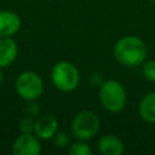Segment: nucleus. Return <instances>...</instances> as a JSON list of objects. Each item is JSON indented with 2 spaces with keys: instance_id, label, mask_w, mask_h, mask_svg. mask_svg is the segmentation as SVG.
Masks as SVG:
<instances>
[{
  "instance_id": "obj_1",
  "label": "nucleus",
  "mask_w": 155,
  "mask_h": 155,
  "mask_svg": "<svg viewBox=\"0 0 155 155\" xmlns=\"http://www.w3.org/2000/svg\"><path fill=\"white\" fill-rule=\"evenodd\" d=\"M147 46L138 36H125L121 38L114 46L115 59L126 67H134L143 63L147 58Z\"/></svg>"
},
{
  "instance_id": "obj_2",
  "label": "nucleus",
  "mask_w": 155,
  "mask_h": 155,
  "mask_svg": "<svg viewBox=\"0 0 155 155\" xmlns=\"http://www.w3.org/2000/svg\"><path fill=\"white\" fill-rule=\"evenodd\" d=\"M51 80L54 87L62 92L74 91L80 82L79 70L69 62H58L51 70Z\"/></svg>"
},
{
  "instance_id": "obj_3",
  "label": "nucleus",
  "mask_w": 155,
  "mask_h": 155,
  "mask_svg": "<svg viewBox=\"0 0 155 155\" xmlns=\"http://www.w3.org/2000/svg\"><path fill=\"white\" fill-rule=\"evenodd\" d=\"M99 99L104 109L111 113H117L126 104V91L116 80H107L99 90Z\"/></svg>"
},
{
  "instance_id": "obj_4",
  "label": "nucleus",
  "mask_w": 155,
  "mask_h": 155,
  "mask_svg": "<svg viewBox=\"0 0 155 155\" xmlns=\"http://www.w3.org/2000/svg\"><path fill=\"white\" fill-rule=\"evenodd\" d=\"M70 128L76 139L87 140L99 131V117L92 111H81L73 119Z\"/></svg>"
},
{
  "instance_id": "obj_5",
  "label": "nucleus",
  "mask_w": 155,
  "mask_h": 155,
  "mask_svg": "<svg viewBox=\"0 0 155 155\" xmlns=\"http://www.w3.org/2000/svg\"><path fill=\"white\" fill-rule=\"evenodd\" d=\"M16 91L24 101H35L44 92V82L34 71H24L16 80Z\"/></svg>"
},
{
  "instance_id": "obj_6",
  "label": "nucleus",
  "mask_w": 155,
  "mask_h": 155,
  "mask_svg": "<svg viewBox=\"0 0 155 155\" xmlns=\"http://www.w3.org/2000/svg\"><path fill=\"white\" fill-rule=\"evenodd\" d=\"M11 151L13 155H39L41 144L33 133H21L13 142Z\"/></svg>"
},
{
  "instance_id": "obj_7",
  "label": "nucleus",
  "mask_w": 155,
  "mask_h": 155,
  "mask_svg": "<svg viewBox=\"0 0 155 155\" xmlns=\"http://www.w3.org/2000/svg\"><path fill=\"white\" fill-rule=\"evenodd\" d=\"M58 128V121L52 114H44L35 120L34 133L39 139H51L56 134Z\"/></svg>"
},
{
  "instance_id": "obj_8",
  "label": "nucleus",
  "mask_w": 155,
  "mask_h": 155,
  "mask_svg": "<svg viewBox=\"0 0 155 155\" xmlns=\"http://www.w3.org/2000/svg\"><path fill=\"white\" fill-rule=\"evenodd\" d=\"M21 18L17 13L1 10L0 11V38H8L16 34L21 28Z\"/></svg>"
},
{
  "instance_id": "obj_9",
  "label": "nucleus",
  "mask_w": 155,
  "mask_h": 155,
  "mask_svg": "<svg viewBox=\"0 0 155 155\" xmlns=\"http://www.w3.org/2000/svg\"><path fill=\"white\" fill-rule=\"evenodd\" d=\"M18 53V47L15 40L8 38H0V68L11 65Z\"/></svg>"
},
{
  "instance_id": "obj_10",
  "label": "nucleus",
  "mask_w": 155,
  "mask_h": 155,
  "mask_svg": "<svg viewBox=\"0 0 155 155\" xmlns=\"http://www.w3.org/2000/svg\"><path fill=\"white\" fill-rule=\"evenodd\" d=\"M98 151L103 155H120L124 151V144L116 136L105 134L98 140Z\"/></svg>"
},
{
  "instance_id": "obj_11",
  "label": "nucleus",
  "mask_w": 155,
  "mask_h": 155,
  "mask_svg": "<svg viewBox=\"0 0 155 155\" xmlns=\"http://www.w3.org/2000/svg\"><path fill=\"white\" fill-rule=\"evenodd\" d=\"M140 117L150 124H155V92L145 94L139 103Z\"/></svg>"
},
{
  "instance_id": "obj_12",
  "label": "nucleus",
  "mask_w": 155,
  "mask_h": 155,
  "mask_svg": "<svg viewBox=\"0 0 155 155\" xmlns=\"http://www.w3.org/2000/svg\"><path fill=\"white\" fill-rule=\"evenodd\" d=\"M69 153L71 155H90L92 153V150L86 143H84L82 140L79 139V142H75V143L70 144Z\"/></svg>"
},
{
  "instance_id": "obj_13",
  "label": "nucleus",
  "mask_w": 155,
  "mask_h": 155,
  "mask_svg": "<svg viewBox=\"0 0 155 155\" xmlns=\"http://www.w3.org/2000/svg\"><path fill=\"white\" fill-rule=\"evenodd\" d=\"M142 73L148 81L155 82V61H147L143 64Z\"/></svg>"
},
{
  "instance_id": "obj_14",
  "label": "nucleus",
  "mask_w": 155,
  "mask_h": 155,
  "mask_svg": "<svg viewBox=\"0 0 155 155\" xmlns=\"http://www.w3.org/2000/svg\"><path fill=\"white\" fill-rule=\"evenodd\" d=\"M34 126H35V120L30 115L24 116L19 121V131H21V133H33L34 132Z\"/></svg>"
},
{
  "instance_id": "obj_15",
  "label": "nucleus",
  "mask_w": 155,
  "mask_h": 155,
  "mask_svg": "<svg viewBox=\"0 0 155 155\" xmlns=\"http://www.w3.org/2000/svg\"><path fill=\"white\" fill-rule=\"evenodd\" d=\"M69 142H70V134L68 132L62 131L53 136V143L57 148H64L69 144Z\"/></svg>"
},
{
  "instance_id": "obj_16",
  "label": "nucleus",
  "mask_w": 155,
  "mask_h": 155,
  "mask_svg": "<svg viewBox=\"0 0 155 155\" xmlns=\"http://www.w3.org/2000/svg\"><path fill=\"white\" fill-rule=\"evenodd\" d=\"M29 102L30 103L27 107V111L30 116H36L38 113H39V104L35 103V101H29Z\"/></svg>"
},
{
  "instance_id": "obj_17",
  "label": "nucleus",
  "mask_w": 155,
  "mask_h": 155,
  "mask_svg": "<svg viewBox=\"0 0 155 155\" xmlns=\"http://www.w3.org/2000/svg\"><path fill=\"white\" fill-rule=\"evenodd\" d=\"M1 82H2V73H1V68H0V86H1Z\"/></svg>"
}]
</instances>
